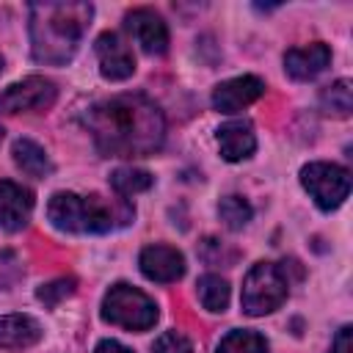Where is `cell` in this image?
Returning <instances> with one entry per match:
<instances>
[{"mask_svg":"<svg viewBox=\"0 0 353 353\" xmlns=\"http://www.w3.org/2000/svg\"><path fill=\"white\" fill-rule=\"evenodd\" d=\"M94 17L91 3H33L30 6V52L39 63L61 66L72 61Z\"/></svg>","mask_w":353,"mask_h":353,"instance_id":"obj_2","label":"cell"},{"mask_svg":"<svg viewBox=\"0 0 353 353\" xmlns=\"http://www.w3.org/2000/svg\"><path fill=\"white\" fill-rule=\"evenodd\" d=\"M320 102H323V110L331 113V116H350V108H353V91H350V83L347 80H336L334 85H328L323 94H320Z\"/></svg>","mask_w":353,"mask_h":353,"instance_id":"obj_20","label":"cell"},{"mask_svg":"<svg viewBox=\"0 0 353 353\" xmlns=\"http://www.w3.org/2000/svg\"><path fill=\"white\" fill-rule=\"evenodd\" d=\"M199 301L207 312H223L229 306V284L226 279L207 273L199 279Z\"/></svg>","mask_w":353,"mask_h":353,"instance_id":"obj_17","label":"cell"},{"mask_svg":"<svg viewBox=\"0 0 353 353\" xmlns=\"http://www.w3.org/2000/svg\"><path fill=\"white\" fill-rule=\"evenodd\" d=\"M154 182V176L143 168H116L110 174V188L119 193V196H135V193H143L149 190Z\"/></svg>","mask_w":353,"mask_h":353,"instance_id":"obj_18","label":"cell"},{"mask_svg":"<svg viewBox=\"0 0 353 353\" xmlns=\"http://www.w3.org/2000/svg\"><path fill=\"white\" fill-rule=\"evenodd\" d=\"M74 279H55V281H50V284H41L39 290H36V298L44 303V306H55V303H61L66 295H72L74 292Z\"/></svg>","mask_w":353,"mask_h":353,"instance_id":"obj_22","label":"cell"},{"mask_svg":"<svg viewBox=\"0 0 353 353\" xmlns=\"http://www.w3.org/2000/svg\"><path fill=\"white\" fill-rule=\"evenodd\" d=\"M94 143L108 157H143L163 146V110L143 94H119L97 102L85 113Z\"/></svg>","mask_w":353,"mask_h":353,"instance_id":"obj_1","label":"cell"},{"mask_svg":"<svg viewBox=\"0 0 353 353\" xmlns=\"http://www.w3.org/2000/svg\"><path fill=\"white\" fill-rule=\"evenodd\" d=\"M218 146H221V154L229 160V163H237V160H245L251 157L254 146H256V138H254V130L248 121H229L218 130Z\"/></svg>","mask_w":353,"mask_h":353,"instance_id":"obj_15","label":"cell"},{"mask_svg":"<svg viewBox=\"0 0 353 353\" xmlns=\"http://www.w3.org/2000/svg\"><path fill=\"white\" fill-rule=\"evenodd\" d=\"M102 317L127 331H146L157 320L154 301L130 284H113L102 301Z\"/></svg>","mask_w":353,"mask_h":353,"instance_id":"obj_5","label":"cell"},{"mask_svg":"<svg viewBox=\"0 0 353 353\" xmlns=\"http://www.w3.org/2000/svg\"><path fill=\"white\" fill-rule=\"evenodd\" d=\"M218 353H268V342L256 331H229L221 339Z\"/></svg>","mask_w":353,"mask_h":353,"instance_id":"obj_19","label":"cell"},{"mask_svg":"<svg viewBox=\"0 0 353 353\" xmlns=\"http://www.w3.org/2000/svg\"><path fill=\"white\" fill-rule=\"evenodd\" d=\"M301 185L325 212L336 210L350 193V174L336 163H309L301 168Z\"/></svg>","mask_w":353,"mask_h":353,"instance_id":"obj_6","label":"cell"},{"mask_svg":"<svg viewBox=\"0 0 353 353\" xmlns=\"http://www.w3.org/2000/svg\"><path fill=\"white\" fill-rule=\"evenodd\" d=\"M331 63V50L323 41H314L309 47H292L284 52V72L292 80H312Z\"/></svg>","mask_w":353,"mask_h":353,"instance_id":"obj_13","label":"cell"},{"mask_svg":"<svg viewBox=\"0 0 353 353\" xmlns=\"http://www.w3.org/2000/svg\"><path fill=\"white\" fill-rule=\"evenodd\" d=\"M350 334H353V328H350V325H342V328L336 331L334 342H331V353H353V345H350Z\"/></svg>","mask_w":353,"mask_h":353,"instance_id":"obj_24","label":"cell"},{"mask_svg":"<svg viewBox=\"0 0 353 353\" xmlns=\"http://www.w3.org/2000/svg\"><path fill=\"white\" fill-rule=\"evenodd\" d=\"M14 163H17L25 174H30V176H36V179H41V176H47V174L52 171V163H50L47 152H44L39 143L28 141V138H19V141L14 143Z\"/></svg>","mask_w":353,"mask_h":353,"instance_id":"obj_16","label":"cell"},{"mask_svg":"<svg viewBox=\"0 0 353 353\" xmlns=\"http://www.w3.org/2000/svg\"><path fill=\"white\" fill-rule=\"evenodd\" d=\"M33 212V193L11 179H0V229L19 232Z\"/></svg>","mask_w":353,"mask_h":353,"instance_id":"obj_11","label":"cell"},{"mask_svg":"<svg viewBox=\"0 0 353 353\" xmlns=\"http://www.w3.org/2000/svg\"><path fill=\"white\" fill-rule=\"evenodd\" d=\"M287 292H290V281H287L284 270L276 262H256L245 273L240 303H243L245 314L259 317V314L279 309L287 301Z\"/></svg>","mask_w":353,"mask_h":353,"instance_id":"obj_4","label":"cell"},{"mask_svg":"<svg viewBox=\"0 0 353 353\" xmlns=\"http://www.w3.org/2000/svg\"><path fill=\"white\" fill-rule=\"evenodd\" d=\"M132 39L143 47V52L149 55H163L168 50V28L163 22V17L152 8H132L124 17Z\"/></svg>","mask_w":353,"mask_h":353,"instance_id":"obj_8","label":"cell"},{"mask_svg":"<svg viewBox=\"0 0 353 353\" xmlns=\"http://www.w3.org/2000/svg\"><path fill=\"white\" fill-rule=\"evenodd\" d=\"M251 215H254V210H251V204H248L243 196H226V199H221V204H218V218H221L229 229H243V226L251 221Z\"/></svg>","mask_w":353,"mask_h":353,"instance_id":"obj_21","label":"cell"},{"mask_svg":"<svg viewBox=\"0 0 353 353\" xmlns=\"http://www.w3.org/2000/svg\"><path fill=\"white\" fill-rule=\"evenodd\" d=\"M94 353H132L130 347H124L121 342H116V339H102L99 345H97V350Z\"/></svg>","mask_w":353,"mask_h":353,"instance_id":"obj_25","label":"cell"},{"mask_svg":"<svg viewBox=\"0 0 353 353\" xmlns=\"http://www.w3.org/2000/svg\"><path fill=\"white\" fill-rule=\"evenodd\" d=\"M141 273L152 281H160V284H168V281H176L182 273H185V256L171 248V245H146L141 251Z\"/></svg>","mask_w":353,"mask_h":353,"instance_id":"obj_12","label":"cell"},{"mask_svg":"<svg viewBox=\"0 0 353 353\" xmlns=\"http://www.w3.org/2000/svg\"><path fill=\"white\" fill-rule=\"evenodd\" d=\"M47 218L52 221L55 229L63 232H91V234H105L124 229L135 218V207L124 196H77V193H52L47 204Z\"/></svg>","mask_w":353,"mask_h":353,"instance_id":"obj_3","label":"cell"},{"mask_svg":"<svg viewBox=\"0 0 353 353\" xmlns=\"http://www.w3.org/2000/svg\"><path fill=\"white\" fill-rule=\"evenodd\" d=\"M97 58H99V72L105 80H127L135 72V58L130 52V47L110 30L97 36Z\"/></svg>","mask_w":353,"mask_h":353,"instance_id":"obj_10","label":"cell"},{"mask_svg":"<svg viewBox=\"0 0 353 353\" xmlns=\"http://www.w3.org/2000/svg\"><path fill=\"white\" fill-rule=\"evenodd\" d=\"M0 72H3V58H0Z\"/></svg>","mask_w":353,"mask_h":353,"instance_id":"obj_26","label":"cell"},{"mask_svg":"<svg viewBox=\"0 0 353 353\" xmlns=\"http://www.w3.org/2000/svg\"><path fill=\"white\" fill-rule=\"evenodd\" d=\"M41 339V325L30 314H6L0 317V347L22 350Z\"/></svg>","mask_w":353,"mask_h":353,"instance_id":"obj_14","label":"cell"},{"mask_svg":"<svg viewBox=\"0 0 353 353\" xmlns=\"http://www.w3.org/2000/svg\"><path fill=\"white\" fill-rule=\"evenodd\" d=\"M58 97V88L47 77H25L0 91V113H25V110H47Z\"/></svg>","mask_w":353,"mask_h":353,"instance_id":"obj_7","label":"cell"},{"mask_svg":"<svg viewBox=\"0 0 353 353\" xmlns=\"http://www.w3.org/2000/svg\"><path fill=\"white\" fill-rule=\"evenodd\" d=\"M265 94V83L256 74H243V77H232L223 80L221 85H215L212 91V108L221 113H237L245 105L256 102Z\"/></svg>","mask_w":353,"mask_h":353,"instance_id":"obj_9","label":"cell"},{"mask_svg":"<svg viewBox=\"0 0 353 353\" xmlns=\"http://www.w3.org/2000/svg\"><path fill=\"white\" fill-rule=\"evenodd\" d=\"M152 353H193V345L185 334L179 331H165L163 336H157V342L152 345Z\"/></svg>","mask_w":353,"mask_h":353,"instance_id":"obj_23","label":"cell"}]
</instances>
